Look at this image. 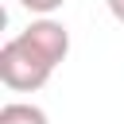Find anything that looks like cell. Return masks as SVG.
<instances>
[{
  "label": "cell",
  "instance_id": "7a4b0ae2",
  "mask_svg": "<svg viewBox=\"0 0 124 124\" xmlns=\"http://www.w3.org/2000/svg\"><path fill=\"white\" fill-rule=\"evenodd\" d=\"M19 35H23L35 50H43L54 66L66 62V54H70V31H66V23H58V19H50V16H35Z\"/></svg>",
  "mask_w": 124,
  "mask_h": 124
},
{
  "label": "cell",
  "instance_id": "3957f363",
  "mask_svg": "<svg viewBox=\"0 0 124 124\" xmlns=\"http://www.w3.org/2000/svg\"><path fill=\"white\" fill-rule=\"evenodd\" d=\"M0 124H50V116L31 101H8L0 108Z\"/></svg>",
  "mask_w": 124,
  "mask_h": 124
},
{
  "label": "cell",
  "instance_id": "6da1fadb",
  "mask_svg": "<svg viewBox=\"0 0 124 124\" xmlns=\"http://www.w3.org/2000/svg\"><path fill=\"white\" fill-rule=\"evenodd\" d=\"M50 74H54V62L43 50H35L23 35H12L0 46V81L12 93H35L50 81Z\"/></svg>",
  "mask_w": 124,
  "mask_h": 124
},
{
  "label": "cell",
  "instance_id": "5b68a950",
  "mask_svg": "<svg viewBox=\"0 0 124 124\" xmlns=\"http://www.w3.org/2000/svg\"><path fill=\"white\" fill-rule=\"evenodd\" d=\"M105 4H108V16L116 23H124V0H105Z\"/></svg>",
  "mask_w": 124,
  "mask_h": 124
},
{
  "label": "cell",
  "instance_id": "277c9868",
  "mask_svg": "<svg viewBox=\"0 0 124 124\" xmlns=\"http://www.w3.org/2000/svg\"><path fill=\"white\" fill-rule=\"evenodd\" d=\"M19 4H23L31 16H54V12H58L66 0H19Z\"/></svg>",
  "mask_w": 124,
  "mask_h": 124
}]
</instances>
